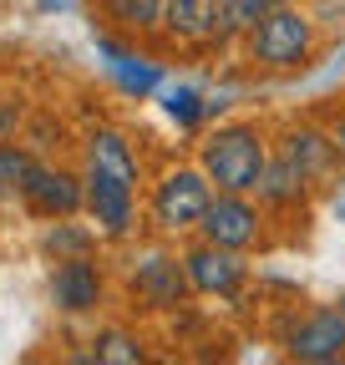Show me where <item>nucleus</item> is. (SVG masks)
Wrapping results in <instances>:
<instances>
[{
  "label": "nucleus",
  "mask_w": 345,
  "mask_h": 365,
  "mask_svg": "<svg viewBox=\"0 0 345 365\" xmlns=\"http://www.w3.org/2000/svg\"><path fill=\"white\" fill-rule=\"evenodd\" d=\"M81 188H86V218L97 223L102 239H127L138 223V188L117 182L97 168H81Z\"/></svg>",
  "instance_id": "nucleus-6"
},
{
  "label": "nucleus",
  "mask_w": 345,
  "mask_h": 365,
  "mask_svg": "<svg viewBox=\"0 0 345 365\" xmlns=\"http://www.w3.org/2000/svg\"><path fill=\"white\" fill-rule=\"evenodd\" d=\"M102 264L92 254H71V259H56V274H51V304L61 314H92L102 304Z\"/></svg>",
  "instance_id": "nucleus-10"
},
{
  "label": "nucleus",
  "mask_w": 345,
  "mask_h": 365,
  "mask_svg": "<svg viewBox=\"0 0 345 365\" xmlns=\"http://www.w3.org/2000/svg\"><path fill=\"white\" fill-rule=\"evenodd\" d=\"M325 132H330V143H335V158H340V168H345V112H335V117L325 122Z\"/></svg>",
  "instance_id": "nucleus-21"
},
{
  "label": "nucleus",
  "mask_w": 345,
  "mask_h": 365,
  "mask_svg": "<svg viewBox=\"0 0 345 365\" xmlns=\"http://www.w3.org/2000/svg\"><path fill=\"white\" fill-rule=\"evenodd\" d=\"M279 345L299 365H335V360H345V314L335 304L289 314V325L279 330Z\"/></svg>",
  "instance_id": "nucleus-4"
},
{
  "label": "nucleus",
  "mask_w": 345,
  "mask_h": 365,
  "mask_svg": "<svg viewBox=\"0 0 345 365\" xmlns=\"http://www.w3.org/2000/svg\"><path fill=\"white\" fill-rule=\"evenodd\" d=\"M208 198H213V182L203 168H172L153 182L148 218L158 223V234H188V228H198Z\"/></svg>",
  "instance_id": "nucleus-3"
},
{
  "label": "nucleus",
  "mask_w": 345,
  "mask_h": 365,
  "mask_svg": "<svg viewBox=\"0 0 345 365\" xmlns=\"http://www.w3.org/2000/svg\"><path fill=\"white\" fill-rule=\"evenodd\" d=\"M81 360H92V365H138V360H148V350H143V340L133 330H97L92 350Z\"/></svg>",
  "instance_id": "nucleus-16"
},
{
  "label": "nucleus",
  "mask_w": 345,
  "mask_h": 365,
  "mask_svg": "<svg viewBox=\"0 0 345 365\" xmlns=\"http://www.w3.org/2000/svg\"><path fill=\"white\" fill-rule=\"evenodd\" d=\"M274 153L294 158V163L305 168L315 182H325V178L340 168V158H335V143H330V132H325V127H310V122L289 127V132L279 137V143H274Z\"/></svg>",
  "instance_id": "nucleus-13"
},
{
  "label": "nucleus",
  "mask_w": 345,
  "mask_h": 365,
  "mask_svg": "<svg viewBox=\"0 0 345 365\" xmlns=\"http://www.w3.org/2000/svg\"><path fill=\"white\" fill-rule=\"evenodd\" d=\"M188 289H193V279L178 254H148L133 269V299L143 309H178L188 299Z\"/></svg>",
  "instance_id": "nucleus-8"
},
{
  "label": "nucleus",
  "mask_w": 345,
  "mask_h": 365,
  "mask_svg": "<svg viewBox=\"0 0 345 365\" xmlns=\"http://www.w3.org/2000/svg\"><path fill=\"white\" fill-rule=\"evenodd\" d=\"M31 173H36V158H31L21 143H6V137H0V198L21 193Z\"/></svg>",
  "instance_id": "nucleus-17"
},
{
  "label": "nucleus",
  "mask_w": 345,
  "mask_h": 365,
  "mask_svg": "<svg viewBox=\"0 0 345 365\" xmlns=\"http://www.w3.org/2000/svg\"><path fill=\"white\" fill-rule=\"evenodd\" d=\"M239 46H244V61H254L259 71H299L315 56V21L299 6H279L259 16Z\"/></svg>",
  "instance_id": "nucleus-2"
},
{
  "label": "nucleus",
  "mask_w": 345,
  "mask_h": 365,
  "mask_svg": "<svg viewBox=\"0 0 345 365\" xmlns=\"http://www.w3.org/2000/svg\"><path fill=\"white\" fill-rule=\"evenodd\" d=\"M41 11H61V6H71V0H36Z\"/></svg>",
  "instance_id": "nucleus-23"
},
{
  "label": "nucleus",
  "mask_w": 345,
  "mask_h": 365,
  "mask_svg": "<svg viewBox=\"0 0 345 365\" xmlns=\"http://www.w3.org/2000/svg\"><path fill=\"white\" fill-rule=\"evenodd\" d=\"M335 309H340V314H345V294H340V299H335Z\"/></svg>",
  "instance_id": "nucleus-24"
},
{
  "label": "nucleus",
  "mask_w": 345,
  "mask_h": 365,
  "mask_svg": "<svg viewBox=\"0 0 345 365\" xmlns=\"http://www.w3.org/2000/svg\"><path fill=\"white\" fill-rule=\"evenodd\" d=\"M274 158V143L259 122H224L198 143V168L219 193H254Z\"/></svg>",
  "instance_id": "nucleus-1"
},
{
  "label": "nucleus",
  "mask_w": 345,
  "mask_h": 365,
  "mask_svg": "<svg viewBox=\"0 0 345 365\" xmlns=\"http://www.w3.org/2000/svg\"><path fill=\"white\" fill-rule=\"evenodd\" d=\"M41 244H46V254H56V259H71V254H92L97 234H92V228H71L66 218H56V228Z\"/></svg>",
  "instance_id": "nucleus-18"
},
{
  "label": "nucleus",
  "mask_w": 345,
  "mask_h": 365,
  "mask_svg": "<svg viewBox=\"0 0 345 365\" xmlns=\"http://www.w3.org/2000/svg\"><path fill=\"white\" fill-rule=\"evenodd\" d=\"M97 16L107 31L127 36V41H143V36H158L163 31V11L168 0H92Z\"/></svg>",
  "instance_id": "nucleus-14"
},
{
  "label": "nucleus",
  "mask_w": 345,
  "mask_h": 365,
  "mask_svg": "<svg viewBox=\"0 0 345 365\" xmlns=\"http://www.w3.org/2000/svg\"><path fill=\"white\" fill-rule=\"evenodd\" d=\"M11 122H21V107H6V112H0V137L11 132Z\"/></svg>",
  "instance_id": "nucleus-22"
},
{
  "label": "nucleus",
  "mask_w": 345,
  "mask_h": 365,
  "mask_svg": "<svg viewBox=\"0 0 345 365\" xmlns=\"http://www.w3.org/2000/svg\"><path fill=\"white\" fill-rule=\"evenodd\" d=\"M163 36L172 46H213L219 41V0H168Z\"/></svg>",
  "instance_id": "nucleus-12"
},
{
  "label": "nucleus",
  "mask_w": 345,
  "mask_h": 365,
  "mask_svg": "<svg viewBox=\"0 0 345 365\" xmlns=\"http://www.w3.org/2000/svg\"><path fill=\"white\" fill-rule=\"evenodd\" d=\"M81 168H97V173L138 188V153H133V143H127L117 127H97L92 137H86V163Z\"/></svg>",
  "instance_id": "nucleus-15"
},
{
  "label": "nucleus",
  "mask_w": 345,
  "mask_h": 365,
  "mask_svg": "<svg viewBox=\"0 0 345 365\" xmlns=\"http://www.w3.org/2000/svg\"><path fill=\"white\" fill-rule=\"evenodd\" d=\"M21 203L36 213V218H76L86 208V188H81V173H66V168H51V163H36V173L26 178L21 188Z\"/></svg>",
  "instance_id": "nucleus-7"
},
{
  "label": "nucleus",
  "mask_w": 345,
  "mask_h": 365,
  "mask_svg": "<svg viewBox=\"0 0 345 365\" xmlns=\"http://www.w3.org/2000/svg\"><path fill=\"white\" fill-rule=\"evenodd\" d=\"M188 279H193V294H239V284L249 279V264L239 249H224V244H208L198 239L188 254Z\"/></svg>",
  "instance_id": "nucleus-9"
},
{
  "label": "nucleus",
  "mask_w": 345,
  "mask_h": 365,
  "mask_svg": "<svg viewBox=\"0 0 345 365\" xmlns=\"http://www.w3.org/2000/svg\"><path fill=\"white\" fill-rule=\"evenodd\" d=\"M168 112L178 117V122H198V91H188V86H178V91H168Z\"/></svg>",
  "instance_id": "nucleus-19"
},
{
  "label": "nucleus",
  "mask_w": 345,
  "mask_h": 365,
  "mask_svg": "<svg viewBox=\"0 0 345 365\" xmlns=\"http://www.w3.org/2000/svg\"><path fill=\"white\" fill-rule=\"evenodd\" d=\"M264 203H254L249 193H219L213 188V198H208V208H203V218H198V228L193 234L198 239H208V244H224V249H254L259 239H264Z\"/></svg>",
  "instance_id": "nucleus-5"
},
{
  "label": "nucleus",
  "mask_w": 345,
  "mask_h": 365,
  "mask_svg": "<svg viewBox=\"0 0 345 365\" xmlns=\"http://www.w3.org/2000/svg\"><path fill=\"white\" fill-rule=\"evenodd\" d=\"M315 188H320V182H315L305 168H299L294 158L274 153L254 193H259V203H264V213H299V208H310Z\"/></svg>",
  "instance_id": "nucleus-11"
},
{
  "label": "nucleus",
  "mask_w": 345,
  "mask_h": 365,
  "mask_svg": "<svg viewBox=\"0 0 345 365\" xmlns=\"http://www.w3.org/2000/svg\"><path fill=\"white\" fill-rule=\"evenodd\" d=\"M234 6L249 16V21H259L264 11H279V6H294V0H234Z\"/></svg>",
  "instance_id": "nucleus-20"
}]
</instances>
